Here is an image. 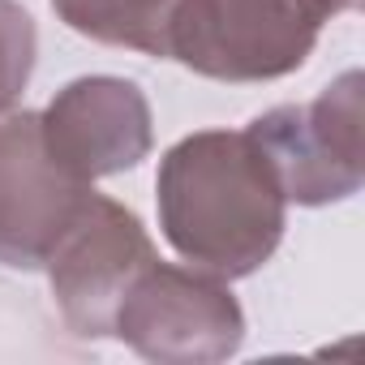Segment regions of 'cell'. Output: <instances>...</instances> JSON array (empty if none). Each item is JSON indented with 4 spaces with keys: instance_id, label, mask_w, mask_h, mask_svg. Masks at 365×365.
I'll return each instance as SVG.
<instances>
[{
    "instance_id": "6da1fadb",
    "label": "cell",
    "mask_w": 365,
    "mask_h": 365,
    "mask_svg": "<svg viewBox=\"0 0 365 365\" xmlns=\"http://www.w3.org/2000/svg\"><path fill=\"white\" fill-rule=\"evenodd\" d=\"M232 26L211 35L185 65L215 78H275L305 61L318 35V9L309 0H172V22L224 18Z\"/></svg>"
},
{
    "instance_id": "7a4b0ae2",
    "label": "cell",
    "mask_w": 365,
    "mask_h": 365,
    "mask_svg": "<svg viewBox=\"0 0 365 365\" xmlns=\"http://www.w3.org/2000/svg\"><path fill=\"white\" fill-rule=\"evenodd\" d=\"M56 5L82 35L108 43H133L146 52H168L172 0H56Z\"/></svg>"
}]
</instances>
